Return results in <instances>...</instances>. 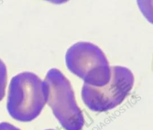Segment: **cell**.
I'll return each mask as SVG.
<instances>
[{
    "label": "cell",
    "instance_id": "1",
    "mask_svg": "<svg viewBox=\"0 0 153 130\" xmlns=\"http://www.w3.org/2000/svg\"><path fill=\"white\" fill-rule=\"evenodd\" d=\"M47 101L45 84L36 74L25 71L11 78L7 108L15 120L22 122L34 120L40 114Z\"/></svg>",
    "mask_w": 153,
    "mask_h": 130
},
{
    "label": "cell",
    "instance_id": "2",
    "mask_svg": "<svg viewBox=\"0 0 153 130\" xmlns=\"http://www.w3.org/2000/svg\"><path fill=\"white\" fill-rule=\"evenodd\" d=\"M47 91V104L66 130H81L84 119L77 105L69 80L58 69H50L44 80Z\"/></svg>",
    "mask_w": 153,
    "mask_h": 130
},
{
    "label": "cell",
    "instance_id": "3",
    "mask_svg": "<svg viewBox=\"0 0 153 130\" xmlns=\"http://www.w3.org/2000/svg\"><path fill=\"white\" fill-rule=\"evenodd\" d=\"M66 65L84 83L100 87L111 78V67L103 51L90 42L80 41L70 47L65 55Z\"/></svg>",
    "mask_w": 153,
    "mask_h": 130
},
{
    "label": "cell",
    "instance_id": "4",
    "mask_svg": "<svg viewBox=\"0 0 153 130\" xmlns=\"http://www.w3.org/2000/svg\"><path fill=\"white\" fill-rule=\"evenodd\" d=\"M109 81L100 87L84 83L81 96L84 104L91 111L105 112L120 105L130 93L134 85L132 72L123 66H111Z\"/></svg>",
    "mask_w": 153,
    "mask_h": 130
},
{
    "label": "cell",
    "instance_id": "5",
    "mask_svg": "<svg viewBox=\"0 0 153 130\" xmlns=\"http://www.w3.org/2000/svg\"><path fill=\"white\" fill-rule=\"evenodd\" d=\"M7 83V67L0 59V101L4 98Z\"/></svg>",
    "mask_w": 153,
    "mask_h": 130
},
{
    "label": "cell",
    "instance_id": "6",
    "mask_svg": "<svg viewBox=\"0 0 153 130\" xmlns=\"http://www.w3.org/2000/svg\"><path fill=\"white\" fill-rule=\"evenodd\" d=\"M138 5H139L143 14L145 15V16L147 17V12L148 10L150 11L149 9V0H137Z\"/></svg>",
    "mask_w": 153,
    "mask_h": 130
},
{
    "label": "cell",
    "instance_id": "7",
    "mask_svg": "<svg viewBox=\"0 0 153 130\" xmlns=\"http://www.w3.org/2000/svg\"><path fill=\"white\" fill-rule=\"evenodd\" d=\"M0 130H20V129L10 123L1 122L0 123Z\"/></svg>",
    "mask_w": 153,
    "mask_h": 130
},
{
    "label": "cell",
    "instance_id": "8",
    "mask_svg": "<svg viewBox=\"0 0 153 130\" xmlns=\"http://www.w3.org/2000/svg\"><path fill=\"white\" fill-rule=\"evenodd\" d=\"M45 1L50 2L55 4H61L66 2L69 1V0H45Z\"/></svg>",
    "mask_w": 153,
    "mask_h": 130
},
{
    "label": "cell",
    "instance_id": "9",
    "mask_svg": "<svg viewBox=\"0 0 153 130\" xmlns=\"http://www.w3.org/2000/svg\"><path fill=\"white\" fill-rule=\"evenodd\" d=\"M45 130H55V129H45Z\"/></svg>",
    "mask_w": 153,
    "mask_h": 130
}]
</instances>
